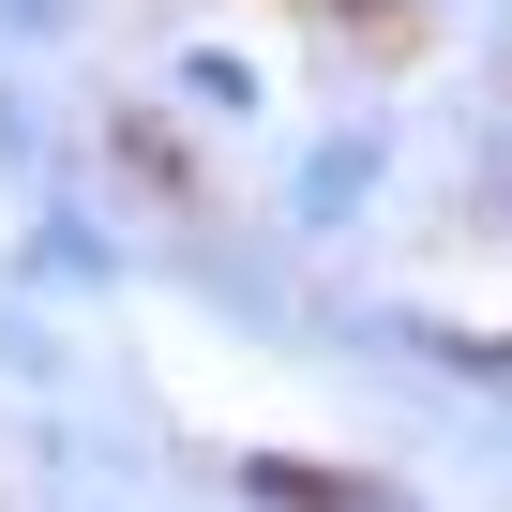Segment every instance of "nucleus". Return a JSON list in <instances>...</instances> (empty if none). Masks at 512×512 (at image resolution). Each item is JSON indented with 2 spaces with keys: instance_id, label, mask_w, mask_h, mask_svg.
Returning <instances> with one entry per match:
<instances>
[{
  "instance_id": "1",
  "label": "nucleus",
  "mask_w": 512,
  "mask_h": 512,
  "mask_svg": "<svg viewBox=\"0 0 512 512\" xmlns=\"http://www.w3.org/2000/svg\"><path fill=\"white\" fill-rule=\"evenodd\" d=\"M377 196H392V136L377 121H332V136H302L287 151V241H362L377 226Z\"/></svg>"
},
{
  "instance_id": "3",
  "label": "nucleus",
  "mask_w": 512,
  "mask_h": 512,
  "mask_svg": "<svg viewBox=\"0 0 512 512\" xmlns=\"http://www.w3.org/2000/svg\"><path fill=\"white\" fill-rule=\"evenodd\" d=\"M31 272H46V287H106V272H121V241H106L76 196H46V211H31Z\"/></svg>"
},
{
  "instance_id": "4",
  "label": "nucleus",
  "mask_w": 512,
  "mask_h": 512,
  "mask_svg": "<svg viewBox=\"0 0 512 512\" xmlns=\"http://www.w3.org/2000/svg\"><path fill=\"white\" fill-rule=\"evenodd\" d=\"M392 347H422V362H452V377L512 392V332H437V317H392Z\"/></svg>"
},
{
  "instance_id": "2",
  "label": "nucleus",
  "mask_w": 512,
  "mask_h": 512,
  "mask_svg": "<svg viewBox=\"0 0 512 512\" xmlns=\"http://www.w3.org/2000/svg\"><path fill=\"white\" fill-rule=\"evenodd\" d=\"M166 91H181L196 121H256V106H272V76H256V46H181V61H166Z\"/></svg>"
},
{
  "instance_id": "5",
  "label": "nucleus",
  "mask_w": 512,
  "mask_h": 512,
  "mask_svg": "<svg viewBox=\"0 0 512 512\" xmlns=\"http://www.w3.org/2000/svg\"><path fill=\"white\" fill-rule=\"evenodd\" d=\"M241 497H256V512H362L332 467H287V452H256V467H241Z\"/></svg>"
},
{
  "instance_id": "6",
  "label": "nucleus",
  "mask_w": 512,
  "mask_h": 512,
  "mask_svg": "<svg viewBox=\"0 0 512 512\" xmlns=\"http://www.w3.org/2000/svg\"><path fill=\"white\" fill-rule=\"evenodd\" d=\"M76 31H91V0H0V46H31V61L76 46Z\"/></svg>"
}]
</instances>
